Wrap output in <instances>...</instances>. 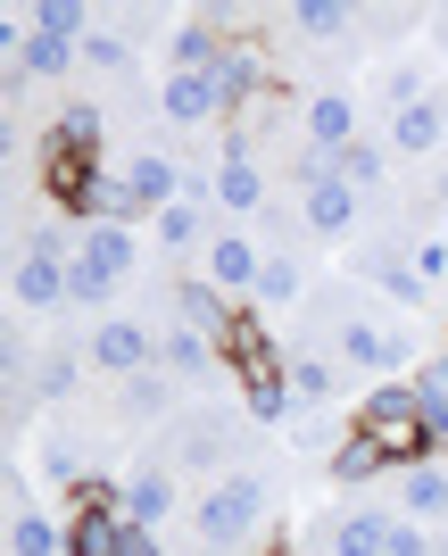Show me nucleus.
Listing matches in <instances>:
<instances>
[{"label":"nucleus","mask_w":448,"mask_h":556,"mask_svg":"<svg viewBox=\"0 0 448 556\" xmlns=\"http://www.w3.org/2000/svg\"><path fill=\"white\" fill-rule=\"evenodd\" d=\"M75 250L92 257L108 282H133V266H142V241H133V225H75Z\"/></svg>","instance_id":"6ab92c4d"},{"label":"nucleus","mask_w":448,"mask_h":556,"mask_svg":"<svg viewBox=\"0 0 448 556\" xmlns=\"http://www.w3.org/2000/svg\"><path fill=\"white\" fill-rule=\"evenodd\" d=\"M175 507H183V482H175V465H142V473L125 482V523L158 532V523H166Z\"/></svg>","instance_id":"a211bd4d"},{"label":"nucleus","mask_w":448,"mask_h":556,"mask_svg":"<svg viewBox=\"0 0 448 556\" xmlns=\"http://www.w3.org/2000/svg\"><path fill=\"white\" fill-rule=\"evenodd\" d=\"M391 532H399L391 507H341L324 523V556H391Z\"/></svg>","instance_id":"1a4fd4ad"},{"label":"nucleus","mask_w":448,"mask_h":556,"mask_svg":"<svg viewBox=\"0 0 448 556\" xmlns=\"http://www.w3.org/2000/svg\"><path fill=\"white\" fill-rule=\"evenodd\" d=\"M258 275H266V250L249 241V232H233V225H216V241H208V282L225 291V300H258Z\"/></svg>","instance_id":"39448f33"},{"label":"nucleus","mask_w":448,"mask_h":556,"mask_svg":"<svg viewBox=\"0 0 448 556\" xmlns=\"http://www.w3.org/2000/svg\"><path fill=\"white\" fill-rule=\"evenodd\" d=\"M324 473L341 490H366V482H382V473H399V457H391V441L382 432H349V441L324 457Z\"/></svg>","instance_id":"f3484780"},{"label":"nucleus","mask_w":448,"mask_h":556,"mask_svg":"<svg viewBox=\"0 0 448 556\" xmlns=\"http://www.w3.org/2000/svg\"><path fill=\"white\" fill-rule=\"evenodd\" d=\"M84 59H92L100 75H133V42H125V34H92V42H84Z\"/></svg>","instance_id":"f704fd0d"},{"label":"nucleus","mask_w":448,"mask_h":556,"mask_svg":"<svg viewBox=\"0 0 448 556\" xmlns=\"http://www.w3.org/2000/svg\"><path fill=\"white\" fill-rule=\"evenodd\" d=\"M407 382L424 391V407H448V349H440V357H424V366L407 374Z\"/></svg>","instance_id":"c9c22d12"},{"label":"nucleus","mask_w":448,"mask_h":556,"mask_svg":"<svg viewBox=\"0 0 448 556\" xmlns=\"http://www.w3.org/2000/svg\"><path fill=\"white\" fill-rule=\"evenodd\" d=\"M266 515H274L266 473H216V482L191 498V532H200V548L233 556V548H249V540L266 532Z\"/></svg>","instance_id":"f257e3e1"},{"label":"nucleus","mask_w":448,"mask_h":556,"mask_svg":"<svg viewBox=\"0 0 448 556\" xmlns=\"http://www.w3.org/2000/svg\"><path fill=\"white\" fill-rule=\"evenodd\" d=\"M158 109H166V125H233L225 92H216V75H166Z\"/></svg>","instance_id":"ddd939ff"},{"label":"nucleus","mask_w":448,"mask_h":556,"mask_svg":"<svg viewBox=\"0 0 448 556\" xmlns=\"http://www.w3.org/2000/svg\"><path fill=\"white\" fill-rule=\"evenodd\" d=\"M100 141H108V125H100L92 100H59V116H50V134H42L50 159H67V166H100Z\"/></svg>","instance_id":"0eeeda50"},{"label":"nucleus","mask_w":448,"mask_h":556,"mask_svg":"<svg viewBox=\"0 0 448 556\" xmlns=\"http://www.w3.org/2000/svg\"><path fill=\"white\" fill-rule=\"evenodd\" d=\"M432 208H448V166H440V184H432Z\"/></svg>","instance_id":"58836bf2"},{"label":"nucleus","mask_w":448,"mask_h":556,"mask_svg":"<svg viewBox=\"0 0 448 556\" xmlns=\"http://www.w3.org/2000/svg\"><path fill=\"white\" fill-rule=\"evenodd\" d=\"M391 556H440V548H432L424 523H407V515H399V532H391Z\"/></svg>","instance_id":"e433bc0d"},{"label":"nucleus","mask_w":448,"mask_h":556,"mask_svg":"<svg viewBox=\"0 0 448 556\" xmlns=\"http://www.w3.org/2000/svg\"><path fill=\"white\" fill-rule=\"evenodd\" d=\"M42 473H50L59 490H67V498H75L84 482H92V465H84V448H75L67 432H42Z\"/></svg>","instance_id":"2f4dec72"},{"label":"nucleus","mask_w":448,"mask_h":556,"mask_svg":"<svg viewBox=\"0 0 448 556\" xmlns=\"http://www.w3.org/2000/svg\"><path fill=\"white\" fill-rule=\"evenodd\" d=\"M332 175H341V184H357V191L382 208V200H391V141H349V150L332 159Z\"/></svg>","instance_id":"4be33fe9"},{"label":"nucleus","mask_w":448,"mask_h":556,"mask_svg":"<svg viewBox=\"0 0 448 556\" xmlns=\"http://www.w3.org/2000/svg\"><path fill=\"white\" fill-rule=\"evenodd\" d=\"M366 275H374V282H382V291H391L399 307H432L424 266H415V250H399V241H391V250H366Z\"/></svg>","instance_id":"412c9836"},{"label":"nucleus","mask_w":448,"mask_h":556,"mask_svg":"<svg viewBox=\"0 0 448 556\" xmlns=\"http://www.w3.org/2000/svg\"><path fill=\"white\" fill-rule=\"evenodd\" d=\"M391 482H399V507H407V523H440V515H448V465H440V457H424V465H399Z\"/></svg>","instance_id":"aec40b11"},{"label":"nucleus","mask_w":448,"mask_h":556,"mask_svg":"<svg viewBox=\"0 0 448 556\" xmlns=\"http://www.w3.org/2000/svg\"><path fill=\"white\" fill-rule=\"evenodd\" d=\"M291 25H299L307 42H341V34L357 25V9H349V0H299V9H291Z\"/></svg>","instance_id":"7c9ffc66"},{"label":"nucleus","mask_w":448,"mask_h":556,"mask_svg":"<svg viewBox=\"0 0 448 556\" xmlns=\"http://www.w3.org/2000/svg\"><path fill=\"white\" fill-rule=\"evenodd\" d=\"M175 325H191V332H208L216 349H225V332L241 325V300H225L208 275H191L183 291H175Z\"/></svg>","instance_id":"dca6fc26"},{"label":"nucleus","mask_w":448,"mask_h":556,"mask_svg":"<svg viewBox=\"0 0 448 556\" xmlns=\"http://www.w3.org/2000/svg\"><path fill=\"white\" fill-rule=\"evenodd\" d=\"M216 216H258L266 208V175L249 166V125H225V159H216Z\"/></svg>","instance_id":"20e7f679"},{"label":"nucleus","mask_w":448,"mask_h":556,"mask_svg":"<svg viewBox=\"0 0 448 556\" xmlns=\"http://www.w3.org/2000/svg\"><path fill=\"white\" fill-rule=\"evenodd\" d=\"M291 374H258V382H241V416L249 424H291Z\"/></svg>","instance_id":"cd10ccee"},{"label":"nucleus","mask_w":448,"mask_h":556,"mask_svg":"<svg viewBox=\"0 0 448 556\" xmlns=\"http://www.w3.org/2000/svg\"><path fill=\"white\" fill-rule=\"evenodd\" d=\"M225 50H233L225 17H183L175 34H166V75H216V67H225Z\"/></svg>","instance_id":"423d86ee"},{"label":"nucleus","mask_w":448,"mask_h":556,"mask_svg":"<svg viewBox=\"0 0 448 556\" xmlns=\"http://www.w3.org/2000/svg\"><path fill=\"white\" fill-rule=\"evenodd\" d=\"M84 357H92L100 374L133 382V374H158V332H142L133 316H100L92 341H84Z\"/></svg>","instance_id":"7ed1b4c3"},{"label":"nucleus","mask_w":448,"mask_h":556,"mask_svg":"<svg viewBox=\"0 0 448 556\" xmlns=\"http://www.w3.org/2000/svg\"><path fill=\"white\" fill-rule=\"evenodd\" d=\"M34 34H59V42H92V9H84V0H34Z\"/></svg>","instance_id":"473e14b6"},{"label":"nucleus","mask_w":448,"mask_h":556,"mask_svg":"<svg viewBox=\"0 0 448 556\" xmlns=\"http://www.w3.org/2000/svg\"><path fill=\"white\" fill-rule=\"evenodd\" d=\"M391 159H432L448 141V100L440 92H424V100H407V109H391Z\"/></svg>","instance_id":"6e6552de"},{"label":"nucleus","mask_w":448,"mask_h":556,"mask_svg":"<svg viewBox=\"0 0 448 556\" xmlns=\"http://www.w3.org/2000/svg\"><path fill=\"white\" fill-rule=\"evenodd\" d=\"M117 407L133 424H158V416H175V374H133V382H117Z\"/></svg>","instance_id":"a878e982"},{"label":"nucleus","mask_w":448,"mask_h":556,"mask_svg":"<svg viewBox=\"0 0 448 556\" xmlns=\"http://www.w3.org/2000/svg\"><path fill=\"white\" fill-rule=\"evenodd\" d=\"M75 59H84V42H59V34H25V50H17V67L42 75V84H59Z\"/></svg>","instance_id":"c85d7f7f"},{"label":"nucleus","mask_w":448,"mask_h":556,"mask_svg":"<svg viewBox=\"0 0 448 556\" xmlns=\"http://www.w3.org/2000/svg\"><path fill=\"white\" fill-rule=\"evenodd\" d=\"M299 300H307V266L274 250V257H266V275H258V300H249V307H258V316H283V307H299Z\"/></svg>","instance_id":"393cba45"},{"label":"nucleus","mask_w":448,"mask_h":556,"mask_svg":"<svg viewBox=\"0 0 448 556\" xmlns=\"http://www.w3.org/2000/svg\"><path fill=\"white\" fill-rule=\"evenodd\" d=\"M125 191H133V216H158L191 191V175L166 159V150H142V159H125Z\"/></svg>","instance_id":"9d476101"},{"label":"nucleus","mask_w":448,"mask_h":556,"mask_svg":"<svg viewBox=\"0 0 448 556\" xmlns=\"http://www.w3.org/2000/svg\"><path fill=\"white\" fill-rule=\"evenodd\" d=\"M366 208H374V200H366L357 184H341V175H332V159H316V150L299 159V225H307V232L349 241V232L366 225Z\"/></svg>","instance_id":"f03ea898"},{"label":"nucleus","mask_w":448,"mask_h":556,"mask_svg":"<svg viewBox=\"0 0 448 556\" xmlns=\"http://www.w3.org/2000/svg\"><path fill=\"white\" fill-rule=\"evenodd\" d=\"M225 366H233L241 382H258V374H283V366H291L283 349H274V332H266L258 307H241V325L225 332Z\"/></svg>","instance_id":"f8f14e48"},{"label":"nucleus","mask_w":448,"mask_h":556,"mask_svg":"<svg viewBox=\"0 0 448 556\" xmlns=\"http://www.w3.org/2000/svg\"><path fill=\"white\" fill-rule=\"evenodd\" d=\"M291 399H299V407H316V399H332V391H341V374H332V357H324V349H299V357H291Z\"/></svg>","instance_id":"c756f323"},{"label":"nucleus","mask_w":448,"mask_h":556,"mask_svg":"<svg viewBox=\"0 0 448 556\" xmlns=\"http://www.w3.org/2000/svg\"><path fill=\"white\" fill-rule=\"evenodd\" d=\"M108 300H117V282L100 275L84 250H75V266H67V307H92V316H108Z\"/></svg>","instance_id":"72a5a7b5"},{"label":"nucleus","mask_w":448,"mask_h":556,"mask_svg":"<svg viewBox=\"0 0 448 556\" xmlns=\"http://www.w3.org/2000/svg\"><path fill=\"white\" fill-rule=\"evenodd\" d=\"M84 366H92V357H75V349H50V357H34V382H25V399H42V407H67L75 382H84Z\"/></svg>","instance_id":"b1692460"},{"label":"nucleus","mask_w":448,"mask_h":556,"mask_svg":"<svg viewBox=\"0 0 448 556\" xmlns=\"http://www.w3.org/2000/svg\"><path fill=\"white\" fill-rule=\"evenodd\" d=\"M415 266H424V282L440 291V275H448V241H415Z\"/></svg>","instance_id":"4c0bfd02"},{"label":"nucleus","mask_w":448,"mask_h":556,"mask_svg":"<svg viewBox=\"0 0 448 556\" xmlns=\"http://www.w3.org/2000/svg\"><path fill=\"white\" fill-rule=\"evenodd\" d=\"M158 366L175 374V382H191V391H200V382H216V374H225V349H216L208 332H191V325H166V332H158Z\"/></svg>","instance_id":"9b49d317"},{"label":"nucleus","mask_w":448,"mask_h":556,"mask_svg":"<svg viewBox=\"0 0 448 556\" xmlns=\"http://www.w3.org/2000/svg\"><path fill=\"white\" fill-rule=\"evenodd\" d=\"M266 50H258V34H233V50H225V67H216V92H225V109H233V125H241V109L266 92Z\"/></svg>","instance_id":"4468645a"},{"label":"nucleus","mask_w":448,"mask_h":556,"mask_svg":"<svg viewBox=\"0 0 448 556\" xmlns=\"http://www.w3.org/2000/svg\"><path fill=\"white\" fill-rule=\"evenodd\" d=\"M299 125H307V150H316V159H341L349 141H366V134H357V100L349 92H316Z\"/></svg>","instance_id":"2eb2a0df"},{"label":"nucleus","mask_w":448,"mask_h":556,"mask_svg":"<svg viewBox=\"0 0 448 556\" xmlns=\"http://www.w3.org/2000/svg\"><path fill=\"white\" fill-rule=\"evenodd\" d=\"M225 448H233V424H225V416H200V424L183 416V432H175V457H183L191 473H216V465H225Z\"/></svg>","instance_id":"5701e85b"},{"label":"nucleus","mask_w":448,"mask_h":556,"mask_svg":"<svg viewBox=\"0 0 448 556\" xmlns=\"http://www.w3.org/2000/svg\"><path fill=\"white\" fill-rule=\"evenodd\" d=\"M9 556H67V523H50L42 507L9 515Z\"/></svg>","instance_id":"bb28decb"}]
</instances>
